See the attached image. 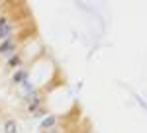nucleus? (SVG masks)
Here are the masks:
<instances>
[{
    "mask_svg": "<svg viewBox=\"0 0 147 133\" xmlns=\"http://www.w3.org/2000/svg\"><path fill=\"white\" fill-rule=\"evenodd\" d=\"M16 47H18V43H16V37L12 35L10 39H6V41H0V55H14L16 53Z\"/></svg>",
    "mask_w": 147,
    "mask_h": 133,
    "instance_id": "1",
    "label": "nucleus"
},
{
    "mask_svg": "<svg viewBox=\"0 0 147 133\" xmlns=\"http://www.w3.org/2000/svg\"><path fill=\"white\" fill-rule=\"evenodd\" d=\"M6 65L10 71H16V69H20L22 66V55L20 53H14V55L8 57V61H6Z\"/></svg>",
    "mask_w": 147,
    "mask_h": 133,
    "instance_id": "4",
    "label": "nucleus"
},
{
    "mask_svg": "<svg viewBox=\"0 0 147 133\" xmlns=\"http://www.w3.org/2000/svg\"><path fill=\"white\" fill-rule=\"evenodd\" d=\"M55 125H57V116L47 114L45 118L39 122V129H41L43 133H47V131H51V129H55Z\"/></svg>",
    "mask_w": 147,
    "mask_h": 133,
    "instance_id": "3",
    "label": "nucleus"
},
{
    "mask_svg": "<svg viewBox=\"0 0 147 133\" xmlns=\"http://www.w3.org/2000/svg\"><path fill=\"white\" fill-rule=\"evenodd\" d=\"M4 133H18V123H16V120H6L4 122Z\"/></svg>",
    "mask_w": 147,
    "mask_h": 133,
    "instance_id": "5",
    "label": "nucleus"
},
{
    "mask_svg": "<svg viewBox=\"0 0 147 133\" xmlns=\"http://www.w3.org/2000/svg\"><path fill=\"white\" fill-rule=\"evenodd\" d=\"M0 16H2V6H0Z\"/></svg>",
    "mask_w": 147,
    "mask_h": 133,
    "instance_id": "8",
    "label": "nucleus"
},
{
    "mask_svg": "<svg viewBox=\"0 0 147 133\" xmlns=\"http://www.w3.org/2000/svg\"><path fill=\"white\" fill-rule=\"evenodd\" d=\"M6 26H10V18L2 14V16H0V32H2V30H4Z\"/></svg>",
    "mask_w": 147,
    "mask_h": 133,
    "instance_id": "6",
    "label": "nucleus"
},
{
    "mask_svg": "<svg viewBox=\"0 0 147 133\" xmlns=\"http://www.w3.org/2000/svg\"><path fill=\"white\" fill-rule=\"evenodd\" d=\"M26 80H28V69H26V66L16 69V71L12 73V77H10V82L14 84V86H20V84H24Z\"/></svg>",
    "mask_w": 147,
    "mask_h": 133,
    "instance_id": "2",
    "label": "nucleus"
},
{
    "mask_svg": "<svg viewBox=\"0 0 147 133\" xmlns=\"http://www.w3.org/2000/svg\"><path fill=\"white\" fill-rule=\"evenodd\" d=\"M47 114H49V112H47V108H45V106H41V108H39V110L35 112L34 116H35V118H45Z\"/></svg>",
    "mask_w": 147,
    "mask_h": 133,
    "instance_id": "7",
    "label": "nucleus"
}]
</instances>
